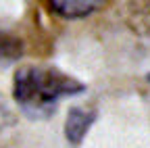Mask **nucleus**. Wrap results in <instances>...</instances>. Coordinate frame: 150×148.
Returning <instances> with one entry per match:
<instances>
[{
    "label": "nucleus",
    "mask_w": 150,
    "mask_h": 148,
    "mask_svg": "<svg viewBox=\"0 0 150 148\" xmlns=\"http://www.w3.org/2000/svg\"><path fill=\"white\" fill-rule=\"evenodd\" d=\"M81 92H86V84L50 65L19 67L13 79L15 102L29 119L50 117L63 98Z\"/></svg>",
    "instance_id": "1"
},
{
    "label": "nucleus",
    "mask_w": 150,
    "mask_h": 148,
    "mask_svg": "<svg viewBox=\"0 0 150 148\" xmlns=\"http://www.w3.org/2000/svg\"><path fill=\"white\" fill-rule=\"evenodd\" d=\"M148 79H150V77H148Z\"/></svg>",
    "instance_id": "5"
},
{
    "label": "nucleus",
    "mask_w": 150,
    "mask_h": 148,
    "mask_svg": "<svg viewBox=\"0 0 150 148\" xmlns=\"http://www.w3.org/2000/svg\"><path fill=\"white\" fill-rule=\"evenodd\" d=\"M23 54V42L21 38L4 27H0V65H8L19 61V57Z\"/></svg>",
    "instance_id": "3"
},
{
    "label": "nucleus",
    "mask_w": 150,
    "mask_h": 148,
    "mask_svg": "<svg viewBox=\"0 0 150 148\" xmlns=\"http://www.w3.org/2000/svg\"><path fill=\"white\" fill-rule=\"evenodd\" d=\"M96 6H98V2H75V0H69V2H59V0H54V2H50V11L65 17V19H79V17H86Z\"/></svg>",
    "instance_id": "4"
},
{
    "label": "nucleus",
    "mask_w": 150,
    "mask_h": 148,
    "mask_svg": "<svg viewBox=\"0 0 150 148\" xmlns=\"http://www.w3.org/2000/svg\"><path fill=\"white\" fill-rule=\"evenodd\" d=\"M96 121V110L92 108H81V106H73L67 115L65 123V136L71 144H79L83 136L88 134L90 125Z\"/></svg>",
    "instance_id": "2"
}]
</instances>
